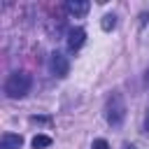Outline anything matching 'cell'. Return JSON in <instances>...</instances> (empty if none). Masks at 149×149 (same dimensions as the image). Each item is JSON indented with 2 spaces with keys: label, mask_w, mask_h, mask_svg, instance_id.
<instances>
[{
  "label": "cell",
  "mask_w": 149,
  "mask_h": 149,
  "mask_svg": "<svg viewBox=\"0 0 149 149\" xmlns=\"http://www.w3.org/2000/svg\"><path fill=\"white\" fill-rule=\"evenodd\" d=\"M30 86H33V77L28 72H12L5 81V93L14 100L19 98H26L30 93Z\"/></svg>",
  "instance_id": "cell-1"
},
{
  "label": "cell",
  "mask_w": 149,
  "mask_h": 149,
  "mask_svg": "<svg viewBox=\"0 0 149 149\" xmlns=\"http://www.w3.org/2000/svg\"><path fill=\"white\" fill-rule=\"evenodd\" d=\"M105 116H107L109 126H121L123 123V119H126V102H123L121 93H112L109 95L107 107H105Z\"/></svg>",
  "instance_id": "cell-2"
},
{
  "label": "cell",
  "mask_w": 149,
  "mask_h": 149,
  "mask_svg": "<svg viewBox=\"0 0 149 149\" xmlns=\"http://www.w3.org/2000/svg\"><path fill=\"white\" fill-rule=\"evenodd\" d=\"M84 42H86V30H84V28L74 26V28H70V30H68V49H70V51L81 49V44H84Z\"/></svg>",
  "instance_id": "cell-3"
},
{
  "label": "cell",
  "mask_w": 149,
  "mask_h": 149,
  "mask_svg": "<svg viewBox=\"0 0 149 149\" xmlns=\"http://www.w3.org/2000/svg\"><path fill=\"white\" fill-rule=\"evenodd\" d=\"M51 70H54L56 77H68L70 63H68V58H65L61 51H54V54H51Z\"/></svg>",
  "instance_id": "cell-4"
},
{
  "label": "cell",
  "mask_w": 149,
  "mask_h": 149,
  "mask_svg": "<svg viewBox=\"0 0 149 149\" xmlns=\"http://www.w3.org/2000/svg\"><path fill=\"white\" fill-rule=\"evenodd\" d=\"M23 147V137L16 133H5L0 137V149H21Z\"/></svg>",
  "instance_id": "cell-5"
},
{
  "label": "cell",
  "mask_w": 149,
  "mask_h": 149,
  "mask_svg": "<svg viewBox=\"0 0 149 149\" xmlns=\"http://www.w3.org/2000/svg\"><path fill=\"white\" fill-rule=\"evenodd\" d=\"M88 7H91V5H88L86 0H68V5H65L68 14H72V16H86Z\"/></svg>",
  "instance_id": "cell-6"
},
{
  "label": "cell",
  "mask_w": 149,
  "mask_h": 149,
  "mask_svg": "<svg viewBox=\"0 0 149 149\" xmlns=\"http://www.w3.org/2000/svg\"><path fill=\"white\" fill-rule=\"evenodd\" d=\"M44 147H51V137L49 135H35L33 137V149H44Z\"/></svg>",
  "instance_id": "cell-7"
},
{
  "label": "cell",
  "mask_w": 149,
  "mask_h": 149,
  "mask_svg": "<svg viewBox=\"0 0 149 149\" xmlns=\"http://www.w3.org/2000/svg\"><path fill=\"white\" fill-rule=\"evenodd\" d=\"M114 26H116V16H114V14H105L102 21H100V28H102L105 33H109Z\"/></svg>",
  "instance_id": "cell-8"
},
{
  "label": "cell",
  "mask_w": 149,
  "mask_h": 149,
  "mask_svg": "<svg viewBox=\"0 0 149 149\" xmlns=\"http://www.w3.org/2000/svg\"><path fill=\"white\" fill-rule=\"evenodd\" d=\"M91 149H109V142H107V140H102V137H98V140H93Z\"/></svg>",
  "instance_id": "cell-9"
},
{
  "label": "cell",
  "mask_w": 149,
  "mask_h": 149,
  "mask_svg": "<svg viewBox=\"0 0 149 149\" xmlns=\"http://www.w3.org/2000/svg\"><path fill=\"white\" fill-rule=\"evenodd\" d=\"M30 121H33V123H49L51 119H49V116H30Z\"/></svg>",
  "instance_id": "cell-10"
},
{
  "label": "cell",
  "mask_w": 149,
  "mask_h": 149,
  "mask_svg": "<svg viewBox=\"0 0 149 149\" xmlns=\"http://www.w3.org/2000/svg\"><path fill=\"white\" fill-rule=\"evenodd\" d=\"M144 130H149V114H147V121H144Z\"/></svg>",
  "instance_id": "cell-11"
},
{
  "label": "cell",
  "mask_w": 149,
  "mask_h": 149,
  "mask_svg": "<svg viewBox=\"0 0 149 149\" xmlns=\"http://www.w3.org/2000/svg\"><path fill=\"white\" fill-rule=\"evenodd\" d=\"M123 149H135V147H133V144H126V147H123Z\"/></svg>",
  "instance_id": "cell-12"
}]
</instances>
